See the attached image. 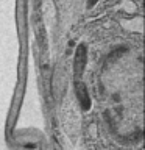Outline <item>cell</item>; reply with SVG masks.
Instances as JSON below:
<instances>
[{"mask_svg":"<svg viewBox=\"0 0 145 150\" xmlns=\"http://www.w3.org/2000/svg\"><path fill=\"white\" fill-rule=\"evenodd\" d=\"M86 66V45H78L77 55H75V64H73V70H75V77H80L84 70Z\"/></svg>","mask_w":145,"mask_h":150,"instance_id":"cell-1","label":"cell"},{"mask_svg":"<svg viewBox=\"0 0 145 150\" xmlns=\"http://www.w3.org/2000/svg\"><path fill=\"white\" fill-rule=\"evenodd\" d=\"M75 91H77V97H78V100L81 102V105H83V108L84 110H87L89 108V96H87V91H86V86H84L83 83H77L75 84Z\"/></svg>","mask_w":145,"mask_h":150,"instance_id":"cell-2","label":"cell"},{"mask_svg":"<svg viewBox=\"0 0 145 150\" xmlns=\"http://www.w3.org/2000/svg\"><path fill=\"white\" fill-rule=\"evenodd\" d=\"M97 0H89V6H94V3H95Z\"/></svg>","mask_w":145,"mask_h":150,"instance_id":"cell-3","label":"cell"}]
</instances>
